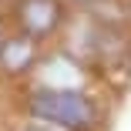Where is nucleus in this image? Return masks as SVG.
<instances>
[{
	"instance_id": "nucleus-4",
	"label": "nucleus",
	"mask_w": 131,
	"mask_h": 131,
	"mask_svg": "<svg viewBox=\"0 0 131 131\" xmlns=\"http://www.w3.org/2000/svg\"><path fill=\"white\" fill-rule=\"evenodd\" d=\"M30 131H37V128H30Z\"/></svg>"
},
{
	"instance_id": "nucleus-3",
	"label": "nucleus",
	"mask_w": 131,
	"mask_h": 131,
	"mask_svg": "<svg viewBox=\"0 0 131 131\" xmlns=\"http://www.w3.org/2000/svg\"><path fill=\"white\" fill-rule=\"evenodd\" d=\"M34 44L27 40V37H17V40H7L4 44V50H0V61H4V67L10 71V74H20L24 67H27L30 61H34Z\"/></svg>"
},
{
	"instance_id": "nucleus-2",
	"label": "nucleus",
	"mask_w": 131,
	"mask_h": 131,
	"mask_svg": "<svg viewBox=\"0 0 131 131\" xmlns=\"http://www.w3.org/2000/svg\"><path fill=\"white\" fill-rule=\"evenodd\" d=\"M20 20H24V27H27V34L40 37V34L54 30L61 24V4L57 0H24Z\"/></svg>"
},
{
	"instance_id": "nucleus-1",
	"label": "nucleus",
	"mask_w": 131,
	"mask_h": 131,
	"mask_svg": "<svg viewBox=\"0 0 131 131\" xmlns=\"http://www.w3.org/2000/svg\"><path fill=\"white\" fill-rule=\"evenodd\" d=\"M30 114L64 124L71 131H91L97 121L94 104L88 101V94L74 91V88H40L30 94Z\"/></svg>"
}]
</instances>
